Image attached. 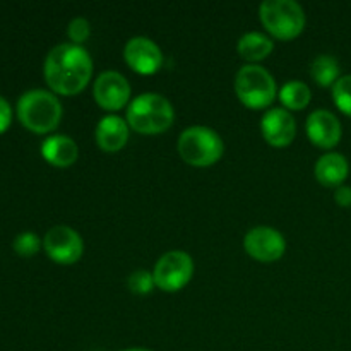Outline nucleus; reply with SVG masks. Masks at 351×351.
Instances as JSON below:
<instances>
[{
  "mask_svg": "<svg viewBox=\"0 0 351 351\" xmlns=\"http://www.w3.org/2000/svg\"><path fill=\"white\" fill-rule=\"evenodd\" d=\"M45 79L58 95H77L93 75V58L82 45L60 43L45 58Z\"/></svg>",
  "mask_w": 351,
  "mask_h": 351,
  "instance_id": "1",
  "label": "nucleus"
},
{
  "mask_svg": "<svg viewBox=\"0 0 351 351\" xmlns=\"http://www.w3.org/2000/svg\"><path fill=\"white\" fill-rule=\"evenodd\" d=\"M173 119V106L160 93H143L136 96L127 108V123L141 134L163 132L170 129Z\"/></svg>",
  "mask_w": 351,
  "mask_h": 351,
  "instance_id": "2",
  "label": "nucleus"
},
{
  "mask_svg": "<svg viewBox=\"0 0 351 351\" xmlns=\"http://www.w3.org/2000/svg\"><path fill=\"white\" fill-rule=\"evenodd\" d=\"M17 117L33 132H51L62 119L60 99L47 89H29L17 101Z\"/></svg>",
  "mask_w": 351,
  "mask_h": 351,
  "instance_id": "3",
  "label": "nucleus"
},
{
  "mask_svg": "<svg viewBox=\"0 0 351 351\" xmlns=\"http://www.w3.org/2000/svg\"><path fill=\"white\" fill-rule=\"evenodd\" d=\"M223 151V139L209 127L192 125L178 137V153L192 167H211L221 158Z\"/></svg>",
  "mask_w": 351,
  "mask_h": 351,
  "instance_id": "4",
  "label": "nucleus"
},
{
  "mask_svg": "<svg viewBox=\"0 0 351 351\" xmlns=\"http://www.w3.org/2000/svg\"><path fill=\"white\" fill-rule=\"evenodd\" d=\"M235 93L249 108H266L276 96V81L263 65L247 64L237 72Z\"/></svg>",
  "mask_w": 351,
  "mask_h": 351,
  "instance_id": "5",
  "label": "nucleus"
},
{
  "mask_svg": "<svg viewBox=\"0 0 351 351\" xmlns=\"http://www.w3.org/2000/svg\"><path fill=\"white\" fill-rule=\"evenodd\" d=\"M259 17L273 36L291 40L304 31V7L295 0H264L259 7Z\"/></svg>",
  "mask_w": 351,
  "mask_h": 351,
  "instance_id": "6",
  "label": "nucleus"
},
{
  "mask_svg": "<svg viewBox=\"0 0 351 351\" xmlns=\"http://www.w3.org/2000/svg\"><path fill=\"white\" fill-rule=\"evenodd\" d=\"M194 261L184 250H170L158 259L153 276L158 288L165 291H178L192 280Z\"/></svg>",
  "mask_w": 351,
  "mask_h": 351,
  "instance_id": "7",
  "label": "nucleus"
},
{
  "mask_svg": "<svg viewBox=\"0 0 351 351\" xmlns=\"http://www.w3.org/2000/svg\"><path fill=\"white\" fill-rule=\"evenodd\" d=\"M43 249L48 257L58 264H74L84 252V242L81 235L71 226L58 225L47 232L43 239Z\"/></svg>",
  "mask_w": 351,
  "mask_h": 351,
  "instance_id": "8",
  "label": "nucleus"
},
{
  "mask_svg": "<svg viewBox=\"0 0 351 351\" xmlns=\"http://www.w3.org/2000/svg\"><path fill=\"white\" fill-rule=\"evenodd\" d=\"M243 247L250 257L261 263H274L281 259L287 250V240L271 226H256L249 230L243 239Z\"/></svg>",
  "mask_w": 351,
  "mask_h": 351,
  "instance_id": "9",
  "label": "nucleus"
},
{
  "mask_svg": "<svg viewBox=\"0 0 351 351\" xmlns=\"http://www.w3.org/2000/svg\"><path fill=\"white\" fill-rule=\"evenodd\" d=\"M96 103L105 110H120L130 98V84L123 74L117 71H105L96 77L93 86Z\"/></svg>",
  "mask_w": 351,
  "mask_h": 351,
  "instance_id": "10",
  "label": "nucleus"
},
{
  "mask_svg": "<svg viewBox=\"0 0 351 351\" xmlns=\"http://www.w3.org/2000/svg\"><path fill=\"white\" fill-rule=\"evenodd\" d=\"M125 62L139 74H154L163 64V51L147 36H134L123 47Z\"/></svg>",
  "mask_w": 351,
  "mask_h": 351,
  "instance_id": "11",
  "label": "nucleus"
},
{
  "mask_svg": "<svg viewBox=\"0 0 351 351\" xmlns=\"http://www.w3.org/2000/svg\"><path fill=\"white\" fill-rule=\"evenodd\" d=\"M307 136L315 146L331 149L341 141V122L332 112L324 108L314 110L307 119Z\"/></svg>",
  "mask_w": 351,
  "mask_h": 351,
  "instance_id": "12",
  "label": "nucleus"
},
{
  "mask_svg": "<svg viewBox=\"0 0 351 351\" xmlns=\"http://www.w3.org/2000/svg\"><path fill=\"white\" fill-rule=\"evenodd\" d=\"M261 132L271 146L283 147L295 139L297 123L287 108H271L263 115Z\"/></svg>",
  "mask_w": 351,
  "mask_h": 351,
  "instance_id": "13",
  "label": "nucleus"
},
{
  "mask_svg": "<svg viewBox=\"0 0 351 351\" xmlns=\"http://www.w3.org/2000/svg\"><path fill=\"white\" fill-rule=\"evenodd\" d=\"M98 146L106 153H115L125 146L129 139V123L119 115H105L95 130Z\"/></svg>",
  "mask_w": 351,
  "mask_h": 351,
  "instance_id": "14",
  "label": "nucleus"
},
{
  "mask_svg": "<svg viewBox=\"0 0 351 351\" xmlns=\"http://www.w3.org/2000/svg\"><path fill=\"white\" fill-rule=\"evenodd\" d=\"M41 154L53 167L67 168L77 160L79 147L72 137L64 136V134H55V136L47 137L41 143Z\"/></svg>",
  "mask_w": 351,
  "mask_h": 351,
  "instance_id": "15",
  "label": "nucleus"
},
{
  "mask_svg": "<svg viewBox=\"0 0 351 351\" xmlns=\"http://www.w3.org/2000/svg\"><path fill=\"white\" fill-rule=\"evenodd\" d=\"M315 178L326 187H339L350 173L348 160L341 153H326L315 163Z\"/></svg>",
  "mask_w": 351,
  "mask_h": 351,
  "instance_id": "16",
  "label": "nucleus"
},
{
  "mask_svg": "<svg viewBox=\"0 0 351 351\" xmlns=\"http://www.w3.org/2000/svg\"><path fill=\"white\" fill-rule=\"evenodd\" d=\"M239 53L249 62H259L266 58L273 51L274 43L269 36L259 33V31H249L242 34L239 40Z\"/></svg>",
  "mask_w": 351,
  "mask_h": 351,
  "instance_id": "17",
  "label": "nucleus"
},
{
  "mask_svg": "<svg viewBox=\"0 0 351 351\" xmlns=\"http://www.w3.org/2000/svg\"><path fill=\"white\" fill-rule=\"evenodd\" d=\"M339 62L332 55H317L311 64V75L321 86H335V82L341 77Z\"/></svg>",
  "mask_w": 351,
  "mask_h": 351,
  "instance_id": "18",
  "label": "nucleus"
},
{
  "mask_svg": "<svg viewBox=\"0 0 351 351\" xmlns=\"http://www.w3.org/2000/svg\"><path fill=\"white\" fill-rule=\"evenodd\" d=\"M311 88L297 79L285 82L283 88L280 89V99L288 110L305 108L311 101Z\"/></svg>",
  "mask_w": 351,
  "mask_h": 351,
  "instance_id": "19",
  "label": "nucleus"
},
{
  "mask_svg": "<svg viewBox=\"0 0 351 351\" xmlns=\"http://www.w3.org/2000/svg\"><path fill=\"white\" fill-rule=\"evenodd\" d=\"M332 98L343 113L351 117V74L341 75L332 86Z\"/></svg>",
  "mask_w": 351,
  "mask_h": 351,
  "instance_id": "20",
  "label": "nucleus"
},
{
  "mask_svg": "<svg viewBox=\"0 0 351 351\" xmlns=\"http://www.w3.org/2000/svg\"><path fill=\"white\" fill-rule=\"evenodd\" d=\"M127 285H129L130 291L136 295H147L153 291L154 287H156L153 273H149V271L146 269H137L134 271V273H130Z\"/></svg>",
  "mask_w": 351,
  "mask_h": 351,
  "instance_id": "21",
  "label": "nucleus"
},
{
  "mask_svg": "<svg viewBox=\"0 0 351 351\" xmlns=\"http://www.w3.org/2000/svg\"><path fill=\"white\" fill-rule=\"evenodd\" d=\"M40 239H38L36 233L33 232H23L19 233V235L14 239V250H16V254H19V256L23 257H31L34 256V254L40 250Z\"/></svg>",
  "mask_w": 351,
  "mask_h": 351,
  "instance_id": "22",
  "label": "nucleus"
},
{
  "mask_svg": "<svg viewBox=\"0 0 351 351\" xmlns=\"http://www.w3.org/2000/svg\"><path fill=\"white\" fill-rule=\"evenodd\" d=\"M67 34L69 38H71V43L82 45L86 40H88L89 34H91V24H89V21L86 19V17L82 16L74 17V19L69 23Z\"/></svg>",
  "mask_w": 351,
  "mask_h": 351,
  "instance_id": "23",
  "label": "nucleus"
},
{
  "mask_svg": "<svg viewBox=\"0 0 351 351\" xmlns=\"http://www.w3.org/2000/svg\"><path fill=\"white\" fill-rule=\"evenodd\" d=\"M10 122H12V110H10V105L5 101V98L0 96V134L9 129Z\"/></svg>",
  "mask_w": 351,
  "mask_h": 351,
  "instance_id": "24",
  "label": "nucleus"
},
{
  "mask_svg": "<svg viewBox=\"0 0 351 351\" xmlns=\"http://www.w3.org/2000/svg\"><path fill=\"white\" fill-rule=\"evenodd\" d=\"M335 201L338 202L341 208H350L351 206V187L350 185H339V187H336Z\"/></svg>",
  "mask_w": 351,
  "mask_h": 351,
  "instance_id": "25",
  "label": "nucleus"
},
{
  "mask_svg": "<svg viewBox=\"0 0 351 351\" xmlns=\"http://www.w3.org/2000/svg\"><path fill=\"white\" fill-rule=\"evenodd\" d=\"M120 351H151L147 348H127V350H120Z\"/></svg>",
  "mask_w": 351,
  "mask_h": 351,
  "instance_id": "26",
  "label": "nucleus"
}]
</instances>
